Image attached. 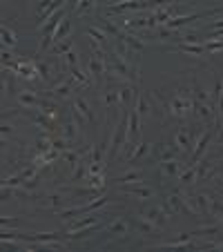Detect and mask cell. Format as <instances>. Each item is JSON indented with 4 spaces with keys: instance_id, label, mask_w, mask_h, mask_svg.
Here are the masks:
<instances>
[{
    "instance_id": "cell-41",
    "label": "cell",
    "mask_w": 223,
    "mask_h": 252,
    "mask_svg": "<svg viewBox=\"0 0 223 252\" xmlns=\"http://www.w3.org/2000/svg\"><path fill=\"white\" fill-rule=\"evenodd\" d=\"M0 225H2V228H9V225H14V228H18V225H20V219H11V217H2V219H0Z\"/></svg>"
},
{
    "instance_id": "cell-22",
    "label": "cell",
    "mask_w": 223,
    "mask_h": 252,
    "mask_svg": "<svg viewBox=\"0 0 223 252\" xmlns=\"http://www.w3.org/2000/svg\"><path fill=\"white\" fill-rule=\"evenodd\" d=\"M150 150H152V143H145V141H143L141 145H136V148H134V152L129 154V158H127V161H129V163H136V161H141V158H145L147 154H150Z\"/></svg>"
},
{
    "instance_id": "cell-3",
    "label": "cell",
    "mask_w": 223,
    "mask_h": 252,
    "mask_svg": "<svg viewBox=\"0 0 223 252\" xmlns=\"http://www.w3.org/2000/svg\"><path fill=\"white\" fill-rule=\"evenodd\" d=\"M214 132H219L217 125H214L212 129H205V132L201 134V138L196 141L194 150H192V154H190V165H196V163H199L201 158L205 157V152H208V145L212 143V138H214Z\"/></svg>"
},
{
    "instance_id": "cell-39",
    "label": "cell",
    "mask_w": 223,
    "mask_h": 252,
    "mask_svg": "<svg viewBox=\"0 0 223 252\" xmlns=\"http://www.w3.org/2000/svg\"><path fill=\"white\" fill-rule=\"evenodd\" d=\"M23 176L20 174H11V176H5V181H2V186H9V188H20L23 186Z\"/></svg>"
},
{
    "instance_id": "cell-43",
    "label": "cell",
    "mask_w": 223,
    "mask_h": 252,
    "mask_svg": "<svg viewBox=\"0 0 223 252\" xmlns=\"http://www.w3.org/2000/svg\"><path fill=\"white\" fill-rule=\"evenodd\" d=\"M78 2H81V0H69V7H71V9H76Z\"/></svg>"
},
{
    "instance_id": "cell-44",
    "label": "cell",
    "mask_w": 223,
    "mask_h": 252,
    "mask_svg": "<svg viewBox=\"0 0 223 252\" xmlns=\"http://www.w3.org/2000/svg\"><path fill=\"white\" fill-rule=\"evenodd\" d=\"M219 186H221V188H223V181H219Z\"/></svg>"
},
{
    "instance_id": "cell-7",
    "label": "cell",
    "mask_w": 223,
    "mask_h": 252,
    "mask_svg": "<svg viewBox=\"0 0 223 252\" xmlns=\"http://www.w3.org/2000/svg\"><path fill=\"white\" fill-rule=\"evenodd\" d=\"M134 110L138 112V116H141V119H145V116H150V114H163L161 107H154V105L147 100V96L141 94V92H136V98H134Z\"/></svg>"
},
{
    "instance_id": "cell-33",
    "label": "cell",
    "mask_w": 223,
    "mask_h": 252,
    "mask_svg": "<svg viewBox=\"0 0 223 252\" xmlns=\"http://www.w3.org/2000/svg\"><path fill=\"white\" fill-rule=\"evenodd\" d=\"M116 181H119V186H121V183H143L141 181V172H138V170L125 172V174H121L119 179H116Z\"/></svg>"
},
{
    "instance_id": "cell-16",
    "label": "cell",
    "mask_w": 223,
    "mask_h": 252,
    "mask_svg": "<svg viewBox=\"0 0 223 252\" xmlns=\"http://www.w3.org/2000/svg\"><path fill=\"white\" fill-rule=\"evenodd\" d=\"M123 194L136 196V199L145 201V199H152V196H154V190H152V188H145L143 183H136V188H127V190H123Z\"/></svg>"
},
{
    "instance_id": "cell-32",
    "label": "cell",
    "mask_w": 223,
    "mask_h": 252,
    "mask_svg": "<svg viewBox=\"0 0 223 252\" xmlns=\"http://www.w3.org/2000/svg\"><path fill=\"white\" fill-rule=\"evenodd\" d=\"M61 158L71 167V170H74V167H76V163L81 161V152H76V150H71V148H69V150H65V152L61 154Z\"/></svg>"
},
{
    "instance_id": "cell-17",
    "label": "cell",
    "mask_w": 223,
    "mask_h": 252,
    "mask_svg": "<svg viewBox=\"0 0 223 252\" xmlns=\"http://www.w3.org/2000/svg\"><path fill=\"white\" fill-rule=\"evenodd\" d=\"M98 223V214L96 212H90L85 217V219H78V221H74V223H69L67 225V232H74V230H83V228H90V225H96Z\"/></svg>"
},
{
    "instance_id": "cell-19",
    "label": "cell",
    "mask_w": 223,
    "mask_h": 252,
    "mask_svg": "<svg viewBox=\"0 0 223 252\" xmlns=\"http://www.w3.org/2000/svg\"><path fill=\"white\" fill-rule=\"evenodd\" d=\"M2 90L5 96L16 94V71L11 74V69H2Z\"/></svg>"
},
{
    "instance_id": "cell-27",
    "label": "cell",
    "mask_w": 223,
    "mask_h": 252,
    "mask_svg": "<svg viewBox=\"0 0 223 252\" xmlns=\"http://www.w3.org/2000/svg\"><path fill=\"white\" fill-rule=\"evenodd\" d=\"M0 36H2V47H16V43H18V36H16V32H11L7 25H2V29H0Z\"/></svg>"
},
{
    "instance_id": "cell-10",
    "label": "cell",
    "mask_w": 223,
    "mask_h": 252,
    "mask_svg": "<svg viewBox=\"0 0 223 252\" xmlns=\"http://www.w3.org/2000/svg\"><path fill=\"white\" fill-rule=\"evenodd\" d=\"M127 232H129V225H127V221L125 219H114L112 223L105 225V234L112 237V239H125L127 237Z\"/></svg>"
},
{
    "instance_id": "cell-35",
    "label": "cell",
    "mask_w": 223,
    "mask_h": 252,
    "mask_svg": "<svg viewBox=\"0 0 223 252\" xmlns=\"http://www.w3.org/2000/svg\"><path fill=\"white\" fill-rule=\"evenodd\" d=\"M179 181L183 183V186H188V183H196V165H190V170L181 172Z\"/></svg>"
},
{
    "instance_id": "cell-9",
    "label": "cell",
    "mask_w": 223,
    "mask_h": 252,
    "mask_svg": "<svg viewBox=\"0 0 223 252\" xmlns=\"http://www.w3.org/2000/svg\"><path fill=\"white\" fill-rule=\"evenodd\" d=\"M16 100H18L20 107H45V103H47V100H43L38 94H33L32 90L18 92V94H16Z\"/></svg>"
},
{
    "instance_id": "cell-37",
    "label": "cell",
    "mask_w": 223,
    "mask_h": 252,
    "mask_svg": "<svg viewBox=\"0 0 223 252\" xmlns=\"http://www.w3.org/2000/svg\"><path fill=\"white\" fill-rule=\"evenodd\" d=\"M63 63H65V67H69V69H74V67H78V54L74 52V49H69V52L63 56Z\"/></svg>"
},
{
    "instance_id": "cell-23",
    "label": "cell",
    "mask_w": 223,
    "mask_h": 252,
    "mask_svg": "<svg viewBox=\"0 0 223 252\" xmlns=\"http://www.w3.org/2000/svg\"><path fill=\"white\" fill-rule=\"evenodd\" d=\"M98 5H100L98 0H81L74 11H76L78 16H90V14H94L96 7H98Z\"/></svg>"
},
{
    "instance_id": "cell-6",
    "label": "cell",
    "mask_w": 223,
    "mask_h": 252,
    "mask_svg": "<svg viewBox=\"0 0 223 252\" xmlns=\"http://www.w3.org/2000/svg\"><path fill=\"white\" fill-rule=\"evenodd\" d=\"M174 152H179V150L174 148V143H172V145H167L165 141L154 143L152 150H150V154H152V158L157 163H163V161H170V158H174Z\"/></svg>"
},
{
    "instance_id": "cell-36",
    "label": "cell",
    "mask_w": 223,
    "mask_h": 252,
    "mask_svg": "<svg viewBox=\"0 0 223 252\" xmlns=\"http://www.w3.org/2000/svg\"><path fill=\"white\" fill-rule=\"evenodd\" d=\"M33 63H36V69H38V76L43 78V81H49V76H52V67L43 61H33Z\"/></svg>"
},
{
    "instance_id": "cell-25",
    "label": "cell",
    "mask_w": 223,
    "mask_h": 252,
    "mask_svg": "<svg viewBox=\"0 0 223 252\" xmlns=\"http://www.w3.org/2000/svg\"><path fill=\"white\" fill-rule=\"evenodd\" d=\"M192 239H194V234H192V232H185V234H181L179 239H174V241L161 243L159 248H188L192 243Z\"/></svg>"
},
{
    "instance_id": "cell-1",
    "label": "cell",
    "mask_w": 223,
    "mask_h": 252,
    "mask_svg": "<svg viewBox=\"0 0 223 252\" xmlns=\"http://www.w3.org/2000/svg\"><path fill=\"white\" fill-rule=\"evenodd\" d=\"M132 110V107H129ZM129 110H123V116L119 119L116 127L112 129V136H109V158L114 161L119 157V152L125 148V143H127V125H129Z\"/></svg>"
},
{
    "instance_id": "cell-8",
    "label": "cell",
    "mask_w": 223,
    "mask_h": 252,
    "mask_svg": "<svg viewBox=\"0 0 223 252\" xmlns=\"http://www.w3.org/2000/svg\"><path fill=\"white\" fill-rule=\"evenodd\" d=\"M143 217H147V219L152 221V223H157L159 228H165V225H167V219H170V214H167L165 210L161 208V205H152V208H145V210H143Z\"/></svg>"
},
{
    "instance_id": "cell-14",
    "label": "cell",
    "mask_w": 223,
    "mask_h": 252,
    "mask_svg": "<svg viewBox=\"0 0 223 252\" xmlns=\"http://www.w3.org/2000/svg\"><path fill=\"white\" fill-rule=\"evenodd\" d=\"M78 127H81V125H78V121L69 114V119H67L65 127H63V136H65L69 143L78 141V136H81V129H78Z\"/></svg>"
},
{
    "instance_id": "cell-40",
    "label": "cell",
    "mask_w": 223,
    "mask_h": 252,
    "mask_svg": "<svg viewBox=\"0 0 223 252\" xmlns=\"http://www.w3.org/2000/svg\"><path fill=\"white\" fill-rule=\"evenodd\" d=\"M205 52H210V54L223 52V40H208V43H205Z\"/></svg>"
},
{
    "instance_id": "cell-21",
    "label": "cell",
    "mask_w": 223,
    "mask_h": 252,
    "mask_svg": "<svg viewBox=\"0 0 223 252\" xmlns=\"http://www.w3.org/2000/svg\"><path fill=\"white\" fill-rule=\"evenodd\" d=\"M85 32H87V36H90L92 40H96V43H100V45H103V47H105V45H107V38H109V36L103 32V29L98 27V25H90V27H87Z\"/></svg>"
},
{
    "instance_id": "cell-30",
    "label": "cell",
    "mask_w": 223,
    "mask_h": 252,
    "mask_svg": "<svg viewBox=\"0 0 223 252\" xmlns=\"http://www.w3.org/2000/svg\"><path fill=\"white\" fill-rule=\"evenodd\" d=\"M194 201H196V208H199L201 214H210V210H212V199H210L208 194H196Z\"/></svg>"
},
{
    "instance_id": "cell-28",
    "label": "cell",
    "mask_w": 223,
    "mask_h": 252,
    "mask_svg": "<svg viewBox=\"0 0 223 252\" xmlns=\"http://www.w3.org/2000/svg\"><path fill=\"white\" fill-rule=\"evenodd\" d=\"M58 219L61 221H67V223H69L71 219H74V217H78V214H85V208H83V205H76V208H67V210H58Z\"/></svg>"
},
{
    "instance_id": "cell-20",
    "label": "cell",
    "mask_w": 223,
    "mask_h": 252,
    "mask_svg": "<svg viewBox=\"0 0 223 252\" xmlns=\"http://www.w3.org/2000/svg\"><path fill=\"white\" fill-rule=\"evenodd\" d=\"M192 92H194V103H212V96L208 94V90L196 78L192 81Z\"/></svg>"
},
{
    "instance_id": "cell-34",
    "label": "cell",
    "mask_w": 223,
    "mask_h": 252,
    "mask_svg": "<svg viewBox=\"0 0 223 252\" xmlns=\"http://www.w3.org/2000/svg\"><path fill=\"white\" fill-rule=\"evenodd\" d=\"M69 49H71V38H65V40H58V43H54L52 54H56V56H65Z\"/></svg>"
},
{
    "instance_id": "cell-42",
    "label": "cell",
    "mask_w": 223,
    "mask_h": 252,
    "mask_svg": "<svg viewBox=\"0 0 223 252\" xmlns=\"http://www.w3.org/2000/svg\"><path fill=\"white\" fill-rule=\"evenodd\" d=\"M219 38H223V27L221 29H212V32H210V40H219Z\"/></svg>"
},
{
    "instance_id": "cell-11",
    "label": "cell",
    "mask_w": 223,
    "mask_h": 252,
    "mask_svg": "<svg viewBox=\"0 0 223 252\" xmlns=\"http://www.w3.org/2000/svg\"><path fill=\"white\" fill-rule=\"evenodd\" d=\"M74 78L71 81H63V83H58L56 87H52V90L47 92V96L49 98H56V100H65V98H69L71 96V90H74Z\"/></svg>"
},
{
    "instance_id": "cell-29",
    "label": "cell",
    "mask_w": 223,
    "mask_h": 252,
    "mask_svg": "<svg viewBox=\"0 0 223 252\" xmlns=\"http://www.w3.org/2000/svg\"><path fill=\"white\" fill-rule=\"evenodd\" d=\"M45 199H47V201H43V203H40L45 210H52V212H58V210L63 208V196H61V194H47Z\"/></svg>"
},
{
    "instance_id": "cell-4",
    "label": "cell",
    "mask_w": 223,
    "mask_h": 252,
    "mask_svg": "<svg viewBox=\"0 0 223 252\" xmlns=\"http://www.w3.org/2000/svg\"><path fill=\"white\" fill-rule=\"evenodd\" d=\"M23 114L27 116L32 123H36L43 132H49L52 134L54 132V119L49 114H45L43 110H32V107H23Z\"/></svg>"
},
{
    "instance_id": "cell-5",
    "label": "cell",
    "mask_w": 223,
    "mask_h": 252,
    "mask_svg": "<svg viewBox=\"0 0 223 252\" xmlns=\"http://www.w3.org/2000/svg\"><path fill=\"white\" fill-rule=\"evenodd\" d=\"M172 143H174V148L179 150L181 154H192V150H194V141H192L190 127H179L176 129Z\"/></svg>"
},
{
    "instance_id": "cell-31",
    "label": "cell",
    "mask_w": 223,
    "mask_h": 252,
    "mask_svg": "<svg viewBox=\"0 0 223 252\" xmlns=\"http://www.w3.org/2000/svg\"><path fill=\"white\" fill-rule=\"evenodd\" d=\"M223 232V228L221 225H203V228H199V230H194V237H214V234H221Z\"/></svg>"
},
{
    "instance_id": "cell-26",
    "label": "cell",
    "mask_w": 223,
    "mask_h": 252,
    "mask_svg": "<svg viewBox=\"0 0 223 252\" xmlns=\"http://www.w3.org/2000/svg\"><path fill=\"white\" fill-rule=\"evenodd\" d=\"M69 32H71V18H69V16H65V18H63V23H61V27H58L56 33H54V43L69 38Z\"/></svg>"
},
{
    "instance_id": "cell-38",
    "label": "cell",
    "mask_w": 223,
    "mask_h": 252,
    "mask_svg": "<svg viewBox=\"0 0 223 252\" xmlns=\"http://www.w3.org/2000/svg\"><path fill=\"white\" fill-rule=\"evenodd\" d=\"M71 78H74L76 83H81V85H90V74L81 71L78 67H74V69H71Z\"/></svg>"
},
{
    "instance_id": "cell-13",
    "label": "cell",
    "mask_w": 223,
    "mask_h": 252,
    "mask_svg": "<svg viewBox=\"0 0 223 252\" xmlns=\"http://www.w3.org/2000/svg\"><path fill=\"white\" fill-rule=\"evenodd\" d=\"M134 223H136V230H138V234H143V237H154V234H159V225L157 223H152V221L147 219V217H136V221H134Z\"/></svg>"
},
{
    "instance_id": "cell-24",
    "label": "cell",
    "mask_w": 223,
    "mask_h": 252,
    "mask_svg": "<svg viewBox=\"0 0 223 252\" xmlns=\"http://www.w3.org/2000/svg\"><path fill=\"white\" fill-rule=\"evenodd\" d=\"M109 196H105V194H100V196H96V199H92V201H87L83 208H85V214H90V212H96V210H100V208H105V205L109 203Z\"/></svg>"
},
{
    "instance_id": "cell-15",
    "label": "cell",
    "mask_w": 223,
    "mask_h": 252,
    "mask_svg": "<svg viewBox=\"0 0 223 252\" xmlns=\"http://www.w3.org/2000/svg\"><path fill=\"white\" fill-rule=\"evenodd\" d=\"M172 52H179V54H192V56H201L205 52V45L201 43H179L172 47Z\"/></svg>"
},
{
    "instance_id": "cell-2",
    "label": "cell",
    "mask_w": 223,
    "mask_h": 252,
    "mask_svg": "<svg viewBox=\"0 0 223 252\" xmlns=\"http://www.w3.org/2000/svg\"><path fill=\"white\" fill-rule=\"evenodd\" d=\"M63 18H65V7H61V9L56 11V14L52 16V18L47 20V23L43 25V27L38 29L40 32V40H38V49H49L54 45V33H56V29L61 27Z\"/></svg>"
},
{
    "instance_id": "cell-18",
    "label": "cell",
    "mask_w": 223,
    "mask_h": 252,
    "mask_svg": "<svg viewBox=\"0 0 223 252\" xmlns=\"http://www.w3.org/2000/svg\"><path fill=\"white\" fill-rule=\"evenodd\" d=\"M159 170H161V174L170 176V179H179L181 176V163L176 161V158H170V161H163Z\"/></svg>"
},
{
    "instance_id": "cell-12",
    "label": "cell",
    "mask_w": 223,
    "mask_h": 252,
    "mask_svg": "<svg viewBox=\"0 0 223 252\" xmlns=\"http://www.w3.org/2000/svg\"><path fill=\"white\" fill-rule=\"evenodd\" d=\"M71 110H76L78 114H81L83 119L87 121V123H94V121H96V116H94V112H92L90 103H87L83 96H76V98L71 100Z\"/></svg>"
}]
</instances>
